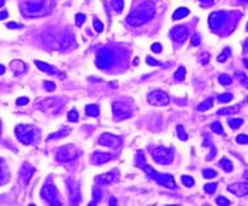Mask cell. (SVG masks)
<instances>
[{"mask_svg":"<svg viewBox=\"0 0 248 206\" xmlns=\"http://www.w3.org/2000/svg\"><path fill=\"white\" fill-rule=\"evenodd\" d=\"M220 99H224L223 102H228L227 99H230V95H223V97H220Z\"/></svg>","mask_w":248,"mask_h":206,"instance_id":"34","label":"cell"},{"mask_svg":"<svg viewBox=\"0 0 248 206\" xmlns=\"http://www.w3.org/2000/svg\"><path fill=\"white\" fill-rule=\"evenodd\" d=\"M182 182H183V185L187 187L193 186V178L188 177V175H182Z\"/></svg>","mask_w":248,"mask_h":206,"instance_id":"19","label":"cell"},{"mask_svg":"<svg viewBox=\"0 0 248 206\" xmlns=\"http://www.w3.org/2000/svg\"><path fill=\"white\" fill-rule=\"evenodd\" d=\"M190 10L187 9V8H178V9H176V11L172 15V18H173V21H178V19H182L185 18L186 15H188Z\"/></svg>","mask_w":248,"mask_h":206,"instance_id":"12","label":"cell"},{"mask_svg":"<svg viewBox=\"0 0 248 206\" xmlns=\"http://www.w3.org/2000/svg\"><path fill=\"white\" fill-rule=\"evenodd\" d=\"M84 21H85V15L82 14V13H79V14H76V17H75V23H76V26H82Z\"/></svg>","mask_w":248,"mask_h":206,"instance_id":"20","label":"cell"},{"mask_svg":"<svg viewBox=\"0 0 248 206\" xmlns=\"http://www.w3.org/2000/svg\"><path fill=\"white\" fill-rule=\"evenodd\" d=\"M215 187H216V185H206V186H205V190L207 191L209 193H211V192H212V190L215 188Z\"/></svg>","mask_w":248,"mask_h":206,"instance_id":"27","label":"cell"},{"mask_svg":"<svg viewBox=\"0 0 248 206\" xmlns=\"http://www.w3.org/2000/svg\"><path fill=\"white\" fill-rule=\"evenodd\" d=\"M4 71H5V67H4L3 65H0V75L4 74Z\"/></svg>","mask_w":248,"mask_h":206,"instance_id":"35","label":"cell"},{"mask_svg":"<svg viewBox=\"0 0 248 206\" xmlns=\"http://www.w3.org/2000/svg\"><path fill=\"white\" fill-rule=\"evenodd\" d=\"M176 130H177V135H178V137L181 139L182 141H185V140H187V134L183 131V127L181 125H178L177 127H176Z\"/></svg>","mask_w":248,"mask_h":206,"instance_id":"16","label":"cell"},{"mask_svg":"<svg viewBox=\"0 0 248 206\" xmlns=\"http://www.w3.org/2000/svg\"><path fill=\"white\" fill-rule=\"evenodd\" d=\"M99 144L104 145V146H109V148H116L121 144V141H120V137H117L114 135H111V134H103V135L101 136V139H99Z\"/></svg>","mask_w":248,"mask_h":206,"instance_id":"7","label":"cell"},{"mask_svg":"<svg viewBox=\"0 0 248 206\" xmlns=\"http://www.w3.org/2000/svg\"><path fill=\"white\" fill-rule=\"evenodd\" d=\"M153 158L156 163L159 164H168L173 160V150L172 149H168V148H156L154 151L151 153Z\"/></svg>","mask_w":248,"mask_h":206,"instance_id":"3","label":"cell"},{"mask_svg":"<svg viewBox=\"0 0 248 206\" xmlns=\"http://www.w3.org/2000/svg\"><path fill=\"white\" fill-rule=\"evenodd\" d=\"M112 158L109 154H106V153H101V151H95L93 155H92V159H93V163L95 164H102L106 163Z\"/></svg>","mask_w":248,"mask_h":206,"instance_id":"10","label":"cell"},{"mask_svg":"<svg viewBox=\"0 0 248 206\" xmlns=\"http://www.w3.org/2000/svg\"><path fill=\"white\" fill-rule=\"evenodd\" d=\"M210 107H211V102H210V101H207V102H204V103H201V104L198 106L197 108L200 109V111H204V109H207V108H210Z\"/></svg>","mask_w":248,"mask_h":206,"instance_id":"22","label":"cell"},{"mask_svg":"<svg viewBox=\"0 0 248 206\" xmlns=\"http://www.w3.org/2000/svg\"><path fill=\"white\" fill-rule=\"evenodd\" d=\"M155 14V8L151 3L141 4L139 8L132 10L127 15V23L131 26H141L145 22L150 21Z\"/></svg>","mask_w":248,"mask_h":206,"instance_id":"1","label":"cell"},{"mask_svg":"<svg viewBox=\"0 0 248 206\" xmlns=\"http://www.w3.org/2000/svg\"><path fill=\"white\" fill-rule=\"evenodd\" d=\"M192 43L193 45H198V43H200V38H198V36H193L192 37Z\"/></svg>","mask_w":248,"mask_h":206,"instance_id":"30","label":"cell"},{"mask_svg":"<svg viewBox=\"0 0 248 206\" xmlns=\"http://www.w3.org/2000/svg\"><path fill=\"white\" fill-rule=\"evenodd\" d=\"M220 80H221V83H223V84H225V83H229V82H230L228 76H220Z\"/></svg>","mask_w":248,"mask_h":206,"instance_id":"31","label":"cell"},{"mask_svg":"<svg viewBox=\"0 0 248 206\" xmlns=\"http://www.w3.org/2000/svg\"><path fill=\"white\" fill-rule=\"evenodd\" d=\"M204 175H205V177H207V178H210V177H214L215 173H214L212 170H205L204 172Z\"/></svg>","mask_w":248,"mask_h":206,"instance_id":"28","label":"cell"},{"mask_svg":"<svg viewBox=\"0 0 248 206\" xmlns=\"http://www.w3.org/2000/svg\"><path fill=\"white\" fill-rule=\"evenodd\" d=\"M148 101L153 106H166L169 102V97L162 90H154L148 94Z\"/></svg>","mask_w":248,"mask_h":206,"instance_id":"5","label":"cell"},{"mask_svg":"<svg viewBox=\"0 0 248 206\" xmlns=\"http://www.w3.org/2000/svg\"><path fill=\"white\" fill-rule=\"evenodd\" d=\"M1 179H3V172L0 169V183H1Z\"/></svg>","mask_w":248,"mask_h":206,"instance_id":"37","label":"cell"},{"mask_svg":"<svg viewBox=\"0 0 248 206\" xmlns=\"http://www.w3.org/2000/svg\"><path fill=\"white\" fill-rule=\"evenodd\" d=\"M85 109H87V114H88V116H90V117H97L99 114V108H98V106H95V104L87 106Z\"/></svg>","mask_w":248,"mask_h":206,"instance_id":"14","label":"cell"},{"mask_svg":"<svg viewBox=\"0 0 248 206\" xmlns=\"http://www.w3.org/2000/svg\"><path fill=\"white\" fill-rule=\"evenodd\" d=\"M28 102H29V99L27 98V97H21V98L17 99V104H18V106H24V104H27Z\"/></svg>","mask_w":248,"mask_h":206,"instance_id":"24","label":"cell"},{"mask_svg":"<svg viewBox=\"0 0 248 206\" xmlns=\"http://www.w3.org/2000/svg\"><path fill=\"white\" fill-rule=\"evenodd\" d=\"M114 179V173L113 172H108V173L106 174H101V175H97L95 177V182L97 183H106V185H108V183H112Z\"/></svg>","mask_w":248,"mask_h":206,"instance_id":"11","label":"cell"},{"mask_svg":"<svg viewBox=\"0 0 248 206\" xmlns=\"http://www.w3.org/2000/svg\"><path fill=\"white\" fill-rule=\"evenodd\" d=\"M17 136L18 139L24 144H29L31 141L33 140V136H34V129L32 126H26V125H19L17 130Z\"/></svg>","mask_w":248,"mask_h":206,"instance_id":"4","label":"cell"},{"mask_svg":"<svg viewBox=\"0 0 248 206\" xmlns=\"http://www.w3.org/2000/svg\"><path fill=\"white\" fill-rule=\"evenodd\" d=\"M43 85H45V88H46V90H48V92H51V90H53V89L56 88L55 84L51 83V82H45Z\"/></svg>","mask_w":248,"mask_h":206,"instance_id":"23","label":"cell"},{"mask_svg":"<svg viewBox=\"0 0 248 206\" xmlns=\"http://www.w3.org/2000/svg\"><path fill=\"white\" fill-rule=\"evenodd\" d=\"M151 51L159 53L160 51H162V46H160V43H154V45H153L151 46Z\"/></svg>","mask_w":248,"mask_h":206,"instance_id":"25","label":"cell"},{"mask_svg":"<svg viewBox=\"0 0 248 206\" xmlns=\"http://www.w3.org/2000/svg\"><path fill=\"white\" fill-rule=\"evenodd\" d=\"M55 195H56V193H55V190H53L51 186L47 185V186H45L43 188H42V196H43L46 200L50 202V204H52V205H53V204H55V205H59V201H57L56 198H55Z\"/></svg>","mask_w":248,"mask_h":206,"instance_id":"8","label":"cell"},{"mask_svg":"<svg viewBox=\"0 0 248 206\" xmlns=\"http://www.w3.org/2000/svg\"><path fill=\"white\" fill-rule=\"evenodd\" d=\"M187 36H188V29L183 26H178L171 31V37L173 38L174 41L179 42V43H182L187 38Z\"/></svg>","mask_w":248,"mask_h":206,"instance_id":"6","label":"cell"},{"mask_svg":"<svg viewBox=\"0 0 248 206\" xmlns=\"http://www.w3.org/2000/svg\"><path fill=\"white\" fill-rule=\"evenodd\" d=\"M6 17H8V11H1V13H0V19H4Z\"/></svg>","mask_w":248,"mask_h":206,"instance_id":"33","label":"cell"},{"mask_svg":"<svg viewBox=\"0 0 248 206\" xmlns=\"http://www.w3.org/2000/svg\"><path fill=\"white\" fill-rule=\"evenodd\" d=\"M185 76H186V70H185V67H183V66H179L178 70L174 72V78H176V80H178V82H182V80L185 79Z\"/></svg>","mask_w":248,"mask_h":206,"instance_id":"15","label":"cell"},{"mask_svg":"<svg viewBox=\"0 0 248 206\" xmlns=\"http://www.w3.org/2000/svg\"><path fill=\"white\" fill-rule=\"evenodd\" d=\"M201 1H204V3H206V0H201ZM209 3H211V0H209Z\"/></svg>","mask_w":248,"mask_h":206,"instance_id":"39","label":"cell"},{"mask_svg":"<svg viewBox=\"0 0 248 206\" xmlns=\"http://www.w3.org/2000/svg\"><path fill=\"white\" fill-rule=\"evenodd\" d=\"M36 65L38 67L41 69L42 71H45V72H47V74H55L56 72V69L55 67H52L51 65H48V64H46V63H41V61H36Z\"/></svg>","mask_w":248,"mask_h":206,"instance_id":"13","label":"cell"},{"mask_svg":"<svg viewBox=\"0 0 248 206\" xmlns=\"http://www.w3.org/2000/svg\"><path fill=\"white\" fill-rule=\"evenodd\" d=\"M146 63H148L149 65H151V66H154V65H159L158 61L154 60L153 57H148V59H146Z\"/></svg>","mask_w":248,"mask_h":206,"instance_id":"26","label":"cell"},{"mask_svg":"<svg viewBox=\"0 0 248 206\" xmlns=\"http://www.w3.org/2000/svg\"><path fill=\"white\" fill-rule=\"evenodd\" d=\"M109 205H116V200H113V198H111V202Z\"/></svg>","mask_w":248,"mask_h":206,"instance_id":"36","label":"cell"},{"mask_svg":"<svg viewBox=\"0 0 248 206\" xmlns=\"http://www.w3.org/2000/svg\"><path fill=\"white\" fill-rule=\"evenodd\" d=\"M78 118H79V114H78V112H76L75 109H72V111H70V112L68 113V120L69 121L76 122V121H78Z\"/></svg>","mask_w":248,"mask_h":206,"instance_id":"18","label":"cell"},{"mask_svg":"<svg viewBox=\"0 0 248 206\" xmlns=\"http://www.w3.org/2000/svg\"><path fill=\"white\" fill-rule=\"evenodd\" d=\"M93 26H94V29L97 31V32H102L103 31V23L101 21H98V19H94Z\"/></svg>","mask_w":248,"mask_h":206,"instance_id":"21","label":"cell"},{"mask_svg":"<svg viewBox=\"0 0 248 206\" xmlns=\"http://www.w3.org/2000/svg\"><path fill=\"white\" fill-rule=\"evenodd\" d=\"M75 158V151H74V148L71 149V151H68V146L63 148L61 150L59 151L57 154V159L59 160H63V162H66V160H71Z\"/></svg>","mask_w":248,"mask_h":206,"instance_id":"9","label":"cell"},{"mask_svg":"<svg viewBox=\"0 0 248 206\" xmlns=\"http://www.w3.org/2000/svg\"><path fill=\"white\" fill-rule=\"evenodd\" d=\"M8 28H19V24H17V23H14V22H10V23H8Z\"/></svg>","mask_w":248,"mask_h":206,"instance_id":"29","label":"cell"},{"mask_svg":"<svg viewBox=\"0 0 248 206\" xmlns=\"http://www.w3.org/2000/svg\"><path fill=\"white\" fill-rule=\"evenodd\" d=\"M112 6L117 11H121L124 9V0H112Z\"/></svg>","mask_w":248,"mask_h":206,"instance_id":"17","label":"cell"},{"mask_svg":"<svg viewBox=\"0 0 248 206\" xmlns=\"http://www.w3.org/2000/svg\"><path fill=\"white\" fill-rule=\"evenodd\" d=\"M144 168L145 170H146V173L150 175L151 178H154L156 182L159 183V185H162V186H166V187H174V181H173V177L169 174H160V173H156V172L151 167H149V166H141Z\"/></svg>","mask_w":248,"mask_h":206,"instance_id":"2","label":"cell"},{"mask_svg":"<svg viewBox=\"0 0 248 206\" xmlns=\"http://www.w3.org/2000/svg\"><path fill=\"white\" fill-rule=\"evenodd\" d=\"M247 140H248V137H246V136H239L238 137L239 143H247Z\"/></svg>","mask_w":248,"mask_h":206,"instance_id":"32","label":"cell"},{"mask_svg":"<svg viewBox=\"0 0 248 206\" xmlns=\"http://www.w3.org/2000/svg\"><path fill=\"white\" fill-rule=\"evenodd\" d=\"M4 5V0H0V6H3Z\"/></svg>","mask_w":248,"mask_h":206,"instance_id":"38","label":"cell"}]
</instances>
